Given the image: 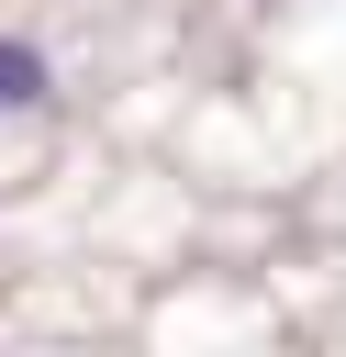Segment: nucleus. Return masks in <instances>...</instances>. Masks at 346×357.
Returning a JSON list of instances; mask_svg holds the SVG:
<instances>
[{
  "label": "nucleus",
  "instance_id": "f257e3e1",
  "mask_svg": "<svg viewBox=\"0 0 346 357\" xmlns=\"http://www.w3.org/2000/svg\"><path fill=\"white\" fill-rule=\"evenodd\" d=\"M33 100H45V56L0 33V112H33Z\"/></svg>",
  "mask_w": 346,
  "mask_h": 357
}]
</instances>
